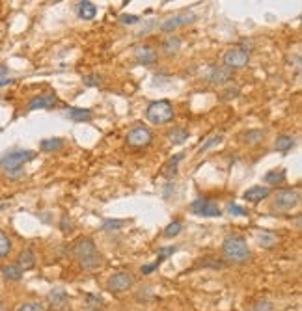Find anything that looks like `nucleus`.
Wrapping results in <instances>:
<instances>
[{
    "label": "nucleus",
    "mask_w": 302,
    "mask_h": 311,
    "mask_svg": "<svg viewBox=\"0 0 302 311\" xmlns=\"http://www.w3.org/2000/svg\"><path fill=\"white\" fill-rule=\"evenodd\" d=\"M183 153H177L176 157H172L170 161L166 162L164 164V168H162V175L166 177V179H170V181H174V177L177 175V164H179L181 161H183Z\"/></svg>",
    "instance_id": "obj_20"
},
{
    "label": "nucleus",
    "mask_w": 302,
    "mask_h": 311,
    "mask_svg": "<svg viewBox=\"0 0 302 311\" xmlns=\"http://www.w3.org/2000/svg\"><path fill=\"white\" fill-rule=\"evenodd\" d=\"M181 45H183V39L179 36H168L162 41V54L164 56H176L181 50Z\"/></svg>",
    "instance_id": "obj_18"
},
{
    "label": "nucleus",
    "mask_w": 302,
    "mask_h": 311,
    "mask_svg": "<svg viewBox=\"0 0 302 311\" xmlns=\"http://www.w3.org/2000/svg\"><path fill=\"white\" fill-rule=\"evenodd\" d=\"M237 95H239V88H229V90H226L224 92V95H220L224 101H229V99H235Z\"/></svg>",
    "instance_id": "obj_41"
},
{
    "label": "nucleus",
    "mask_w": 302,
    "mask_h": 311,
    "mask_svg": "<svg viewBox=\"0 0 302 311\" xmlns=\"http://www.w3.org/2000/svg\"><path fill=\"white\" fill-rule=\"evenodd\" d=\"M129 224V220H114V218H108V220H104L103 226H101V229L103 231H118V229H122V227H125Z\"/></svg>",
    "instance_id": "obj_28"
},
{
    "label": "nucleus",
    "mask_w": 302,
    "mask_h": 311,
    "mask_svg": "<svg viewBox=\"0 0 302 311\" xmlns=\"http://www.w3.org/2000/svg\"><path fill=\"white\" fill-rule=\"evenodd\" d=\"M174 187H176V183H172V181L166 185V187H164V199H170V192H172Z\"/></svg>",
    "instance_id": "obj_43"
},
{
    "label": "nucleus",
    "mask_w": 302,
    "mask_h": 311,
    "mask_svg": "<svg viewBox=\"0 0 302 311\" xmlns=\"http://www.w3.org/2000/svg\"><path fill=\"white\" fill-rule=\"evenodd\" d=\"M263 181L269 185V187H274V185H280L285 181V170L283 168H274V170L267 171L263 175Z\"/></svg>",
    "instance_id": "obj_23"
},
{
    "label": "nucleus",
    "mask_w": 302,
    "mask_h": 311,
    "mask_svg": "<svg viewBox=\"0 0 302 311\" xmlns=\"http://www.w3.org/2000/svg\"><path fill=\"white\" fill-rule=\"evenodd\" d=\"M222 254L229 263H246L250 259V248L246 244V240L239 235L227 237L222 244Z\"/></svg>",
    "instance_id": "obj_3"
},
{
    "label": "nucleus",
    "mask_w": 302,
    "mask_h": 311,
    "mask_svg": "<svg viewBox=\"0 0 302 311\" xmlns=\"http://www.w3.org/2000/svg\"><path fill=\"white\" fill-rule=\"evenodd\" d=\"M194 21H196V15H194L192 11H181V13H176V15L166 17V19L159 24V28H161V32L170 34V32H174V30L183 28V26H187V24L194 23Z\"/></svg>",
    "instance_id": "obj_7"
},
{
    "label": "nucleus",
    "mask_w": 302,
    "mask_h": 311,
    "mask_svg": "<svg viewBox=\"0 0 302 311\" xmlns=\"http://www.w3.org/2000/svg\"><path fill=\"white\" fill-rule=\"evenodd\" d=\"M6 75H8V67L0 64V76H6Z\"/></svg>",
    "instance_id": "obj_45"
},
{
    "label": "nucleus",
    "mask_w": 302,
    "mask_h": 311,
    "mask_svg": "<svg viewBox=\"0 0 302 311\" xmlns=\"http://www.w3.org/2000/svg\"><path fill=\"white\" fill-rule=\"evenodd\" d=\"M118 23L120 24H138L140 23V17L138 15H131V13H122L118 17Z\"/></svg>",
    "instance_id": "obj_33"
},
{
    "label": "nucleus",
    "mask_w": 302,
    "mask_h": 311,
    "mask_svg": "<svg viewBox=\"0 0 302 311\" xmlns=\"http://www.w3.org/2000/svg\"><path fill=\"white\" fill-rule=\"evenodd\" d=\"M101 76L97 75V73H92V75L84 76V86H88V88H97V86H101Z\"/></svg>",
    "instance_id": "obj_34"
},
{
    "label": "nucleus",
    "mask_w": 302,
    "mask_h": 311,
    "mask_svg": "<svg viewBox=\"0 0 302 311\" xmlns=\"http://www.w3.org/2000/svg\"><path fill=\"white\" fill-rule=\"evenodd\" d=\"M10 252H11V239L0 229V259L6 257V255H10Z\"/></svg>",
    "instance_id": "obj_30"
},
{
    "label": "nucleus",
    "mask_w": 302,
    "mask_h": 311,
    "mask_svg": "<svg viewBox=\"0 0 302 311\" xmlns=\"http://www.w3.org/2000/svg\"><path fill=\"white\" fill-rule=\"evenodd\" d=\"M293 145H295V138L291 134H280L274 142V147L280 153H287L289 149H293Z\"/></svg>",
    "instance_id": "obj_25"
},
{
    "label": "nucleus",
    "mask_w": 302,
    "mask_h": 311,
    "mask_svg": "<svg viewBox=\"0 0 302 311\" xmlns=\"http://www.w3.org/2000/svg\"><path fill=\"white\" fill-rule=\"evenodd\" d=\"M274 306L271 300H259L252 306V311H273Z\"/></svg>",
    "instance_id": "obj_36"
},
{
    "label": "nucleus",
    "mask_w": 302,
    "mask_h": 311,
    "mask_svg": "<svg viewBox=\"0 0 302 311\" xmlns=\"http://www.w3.org/2000/svg\"><path fill=\"white\" fill-rule=\"evenodd\" d=\"M8 207H10V201H0V213L6 211Z\"/></svg>",
    "instance_id": "obj_44"
},
{
    "label": "nucleus",
    "mask_w": 302,
    "mask_h": 311,
    "mask_svg": "<svg viewBox=\"0 0 302 311\" xmlns=\"http://www.w3.org/2000/svg\"><path fill=\"white\" fill-rule=\"evenodd\" d=\"M168 138H170L172 144L179 145V144H183V142H187V138H189V131H187V129H183V127H176L174 131L168 132Z\"/></svg>",
    "instance_id": "obj_26"
},
{
    "label": "nucleus",
    "mask_w": 302,
    "mask_h": 311,
    "mask_svg": "<svg viewBox=\"0 0 302 311\" xmlns=\"http://www.w3.org/2000/svg\"><path fill=\"white\" fill-rule=\"evenodd\" d=\"M233 78V71L227 69L226 66H215L209 69L207 73V82L215 86H224Z\"/></svg>",
    "instance_id": "obj_12"
},
{
    "label": "nucleus",
    "mask_w": 302,
    "mask_h": 311,
    "mask_svg": "<svg viewBox=\"0 0 302 311\" xmlns=\"http://www.w3.org/2000/svg\"><path fill=\"white\" fill-rule=\"evenodd\" d=\"M15 82V78H10V76H0V88H4V86H10Z\"/></svg>",
    "instance_id": "obj_42"
},
{
    "label": "nucleus",
    "mask_w": 302,
    "mask_h": 311,
    "mask_svg": "<svg viewBox=\"0 0 302 311\" xmlns=\"http://www.w3.org/2000/svg\"><path fill=\"white\" fill-rule=\"evenodd\" d=\"M73 254L78 259L84 270H97L103 264V255L95 248V242L90 237H80L73 246Z\"/></svg>",
    "instance_id": "obj_2"
},
{
    "label": "nucleus",
    "mask_w": 302,
    "mask_h": 311,
    "mask_svg": "<svg viewBox=\"0 0 302 311\" xmlns=\"http://www.w3.org/2000/svg\"><path fill=\"white\" fill-rule=\"evenodd\" d=\"M183 231V224H181L179 220H174V222H170L168 226H166V229H164V237H168V239H172V237H177Z\"/></svg>",
    "instance_id": "obj_31"
},
{
    "label": "nucleus",
    "mask_w": 302,
    "mask_h": 311,
    "mask_svg": "<svg viewBox=\"0 0 302 311\" xmlns=\"http://www.w3.org/2000/svg\"><path fill=\"white\" fill-rule=\"evenodd\" d=\"M66 116L75 123H88L92 121L94 118V112L90 108H80V106H71L69 110L66 112Z\"/></svg>",
    "instance_id": "obj_16"
},
{
    "label": "nucleus",
    "mask_w": 302,
    "mask_h": 311,
    "mask_svg": "<svg viewBox=\"0 0 302 311\" xmlns=\"http://www.w3.org/2000/svg\"><path fill=\"white\" fill-rule=\"evenodd\" d=\"M255 239H257V244L265 248V250H271L278 244V237L271 233V231H257L255 233Z\"/></svg>",
    "instance_id": "obj_21"
},
{
    "label": "nucleus",
    "mask_w": 302,
    "mask_h": 311,
    "mask_svg": "<svg viewBox=\"0 0 302 311\" xmlns=\"http://www.w3.org/2000/svg\"><path fill=\"white\" fill-rule=\"evenodd\" d=\"M269 194H271V189H269V187L255 185V187H250V189L245 192V199L250 201V203H259V201H263L265 198H269Z\"/></svg>",
    "instance_id": "obj_15"
},
{
    "label": "nucleus",
    "mask_w": 302,
    "mask_h": 311,
    "mask_svg": "<svg viewBox=\"0 0 302 311\" xmlns=\"http://www.w3.org/2000/svg\"><path fill=\"white\" fill-rule=\"evenodd\" d=\"M60 227H62L64 233H69V231L73 229V220L67 216V215H64V216H62V222H60Z\"/></svg>",
    "instance_id": "obj_40"
},
{
    "label": "nucleus",
    "mask_w": 302,
    "mask_h": 311,
    "mask_svg": "<svg viewBox=\"0 0 302 311\" xmlns=\"http://www.w3.org/2000/svg\"><path fill=\"white\" fill-rule=\"evenodd\" d=\"M132 285H134V276L131 272H125V270L112 274L106 282V287L112 292H125L129 291Z\"/></svg>",
    "instance_id": "obj_9"
},
{
    "label": "nucleus",
    "mask_w": 302,
    "mask_h": 311,
    "mask_svg": "<svg viewBox=\"0 0 302 311\" xmlns=\"http://www.w3.org/2000/svg\"><path fill=\"white\" fill-rule=\"evenodd\" d=\"M243 144L246 145H257L259 142H263L265 138V131L263 129H250V131L243 132Z\"/></svg>",
    "instance_id": "obj_22"
},
{
    "label": "nucleus",
    "mask_w": 302,
    "mask_h": 311,
    "mask_svg": "<svg viewBox=\"0 0 302 311\" xmlns=\"http://www.w3.org/2000/svg\"><path fill=\"white\" fill-rule=\"evenodd\" d=\"M75 11H76V15H78V19H82V21H92L95 15H97V8H95L94 2H90V0L78 2Z\"/></svg>",
    "instance_id": "obj_17"
},
{
    "label": "nucleus",
    "mask_w": 302,
    "mask_h": 311,
    "mask_svg": "<svg viewBox=\"0 0 302 311\" xmlns=\"http://www.w3.org/2000/svg\"><path fill=\"white\" fill-rule=\"evenodd\" d=\"M189 211L196 216H203V218H218L222 216V211L218 207L215 201L205 198H198L194 199L189 205Z\"/></svg>",
    "instance_id": "obj_6"
},
{
    "label": "nucleus",
    "mask_w": 302,
    "mask_h": 311,
    "mask_svg": "<svg viewBox=\"0 0 302 311\" xmlns=\"http://www.w3.org/2000/svg\"><path fill=\"white\" fill-rule=\"evenodd\" d=\"M17 311H45V308H43V304H39V302H26V304H23Z\"/></svg>",
    "instance_id": "obj_37"
},
{
    "label": "nucleus",
    "mask_w": 302,
    "mask_h": 311,
    "mask_svg": "<svg viewBox=\"0 0 302 311\" xmlns=\"http://www.w3.org/2000/svg\"><path fill=\"white\" fill-rule=\"evenodd\" d=\"M125 140H127V144H129L131 147H146V145H150L151 140H153V134H151V131L148 127L138 125V127H134V129H131V131L127 132Z\"/></svg>",
    "instance_id": "obj_10"
},
{
    "label": "nucleus",
    "mask_w": 302,
    "mask_h": 311,
    "mask_svg": "<svg viewBox=\"0 0 302 311\" xmlns=\"http://www.w3.org/2000/svg\"><path fill=\"white\" fill-rule=\"evenodd\" d=\"M226 213H229L231 216H248V211L241 205H237V203H227Z\"/></svg>",
    "instance_id": "obj_32"
},
{
    "label": "nucleus",
    "mask_w": 302,
    "mask_h": 311,
    "mask_svg": "<svg viewBox=\"0 0 302 311\" xmlns=\"http://www.w3.org/2000/svg\"><path fill=\"white\" fill-rule=\"evenodd\" d=\"M132 58L138 66H153L157 62V50L151 45H138L132 52Z\"/></svg>",
    "instance_id": "obj_11"
},
{
    "label": "nucleus",
    "mask_w": 302,
    "mask_h": 311,
    "mask_svg": "<svg viewBox=\"0 0 302 311\" xmlns=\"http://www.w3.org/2000/svg\"><path fill=\"white\" fill-rule=\"evenodd\" d=\"M2 274H4V278L10 280V282H19L21 278H23V270H21L17 264H8V266H4V268H2Z\"/></svg>",
    "instance_id": "obj_27"
},
{
    "label": "nucleus",
    "mask_w": 302,
    "mask_h": 311,
    "mask_svg": "<svg viewBox=\"0 0 302 311\" xmlns=\"http://www.w3.org/2000/svg\"><path fill=\"white\" fill-rule=\"evenodd\" d=\"M47 302L52 310H62V308H66L67 306L69 296H67V292L64 287H52V289L47 292Z\"/></svg>",
    "instance_id": "obj_14"
},
{
    "label": "nucleus",
    "mask_w": 302,
    "mask_h": 311,
    "mask_svg": "<svg viewBox=\"0 0 302 311\" xmlns=\"http://www.w3.org/2000/svg\"><path fill=\"white\" fill-rule=\"evenodd\" d=\"M38 153L30 149H11L0 157V170L10 177H21L25 173V164L36 159Z\"/></svg>",
    "instance_id": "obj_1"
},
{
    "label": "nucleus",
    "mask_w": 302,
    "mask_h": 311,
    "mask_svg": "<svg viewBox=\"0 0 302 311\" xmlns=\"http://www.w3.org/2000/svg\"><path fill=\"white\" fill-rule=\"evenodd\" d=\"M86 300H88V308L90 310H97L103 306V298L101 296H95V294H86Z\"/></svg>",
    "instance_id": "obj_35"
},
{
    "label": "nucleus",
    "mask_w": 302,
    "mask_h": 311,
    "mask_svg": "<svg viewBox=\"0 0 302 311\" xmlns=\"http://www.w3.org/2000/svg\"><path fill=\"white\" fill-rule=\"evenodd\" d=\"M58 103H60V99L54 94H43L30 99L26 108L28 110H49V108H54Z\"/></svg>",
    "instance_id": "obj_13"
},
{
    "label": "nucleus",
    "mask_w": 302,
    "mask_h": 311,
    "mask_svg": "<svg viewBox=\"0 0 302 311\" xmlns=\"http://www.w3.org/2000/svg\"><path fill=\"white\" fill-rule=\"evenodd\" d=\"M64 147V138H45L39 142V149L43 153H54Z\"/></svg>",
    "instance_id": "obj_24"
},
{
    "label": "nucleus",
    "mask_w": 302,
    "mask_h": 311,
    "mask_svg": "<svg viewBox=\"0 0 302 311\" xmlns=\"http://www.w3.org/2000/svg\"><path fill=\"white\" fill-rule=\"evenodd\" d=\"M176 252H177V246H164V248L159 250V257H161V259H166V257L174 255Z\"/></svg>",
    "instance_id": "obj_39"
},
{
    "label": "nucleus",
    "mask_w": 302,
    "mask_h": 311,
    "mask_svg": "<svg viewBox=\"0 0 302 311\" xmlns=\"http://www.w3.org/2000/svg\"><path fill=\"white\" fill-rule=\"evenodd\" d=\"M162 261H164V259H161V257H159V259H157L155 263L144 264V266H142V268H140V272L144 274V276H150V274L153 272V270H157V268H159V264H161Z\"/></svg>",
    "instance_id": "obj_38"
},
{
    "label": "nucleus",
    "mask_w": 302,
    "mask_h": 311,
    "mask_svg": "<svg viewBox=\"0 0 302 311\" xmlns=\"http://www.w3.org/2000/svg\"><path fill=\"white\" fill-rule=\"evenodd\" d=\"M17 266H19L23 272L34 268L36 266V254H34V250H30V248L23 250L19 254V259H17Z\"/></svg>",
    "instance_id": "obj_19"
},
{
    "label": "nucleus",
    "mask_w": 302,
    "mask_h": 311,
    "mask_svg": "<svg viewBox=\"0 0 302 311\" xmlns=\"http://www.w3.org/2000/svg\"><path fill=\"white\" fill-rule=\"evenodd\" d=\"M222 140H224V134H222V132L213 134L211 138H207V140H205V144H201V145H200L198 153H207L211 147H215V145H218V144H222Z\"/></svg>",
    "instance_id": "obj_29"
},
{
    "label": "nucleus",
    "mask_w": 302,
    "mask_h": 311,
    "mask_svg": "<svg viewBox=\"0 0 302 311\" xmlns=\"http://www.w3.org/2000/svg\"><path fill=\"white\" fill-rule=\"evenodd\" d=\"M301 201V192L299 189H282L276 192L273 201V207L278 211H289V209L297 207Z\"/></svg>",
    "instance_id": "obj_5"
},
{
    "label": "nucleus",
    "mask_w": 302,
    "mask_h": 311,
    "mask_svg": "<svg viewBox=\"0 0 302 311\" xmlns=\"http://www.w3.org/2000/svg\"><path fill=\"white\" fill-rule=\"evenodd\" d=\"M248 62H250V52L243 47L227 48L226 54H224V66H226L227 69H231V71L248 66Z\"/></svg>",
    "instance_id": "obj_8"
},
{
    "label": "nucleus",
    "mask_w": 302,
    "mask_h": 311,
    "mask_svg": "<svg viewBox=\"0 0 302 311\" xmlns=\"http://www.w3.org/2000/svg\"><path fill=\"white\" fill-rule=\"evenodd\" d=\"M146 118H148V121L155 123V125H164L174 120V106L166 99L153 101L146 110Z\"/></svg>",
    "instance_id": "obj_4"
}]
</instances>
